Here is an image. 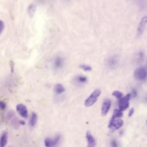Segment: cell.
<instances>
[{"label":"cell","mask_w":147,"mask_h":147,"mask_svg":"<svg viewBox=\"0 0 147 147\" xmlns=\"http://www.w3.org/2000/svg\"><path fill=\"white\" fill-rule=\"evenodd\" d=\"M101 94L100 90L97 89H95L92 93L90 95V96L85 100V105L87 107H89L92 106L97 101Z\"/></svg>","instance_id":"obj_1"},{"label":"cell","mask_w":147,"mask_h":147,"mask_svg":"<svg viewBox=\"0 0 147 147\" xmlns=\"http://www.w3.org/2000/svg\"><path fill=\"white\" fill-rule=\"evenodd\" d=\"M131 94H128L124 97H122L119 102V109L121 111H125L129 105V100L131 98Z\"/></svg>","instance_id":"obj_2"},{"label":"cell","mask_w":147,"mask_h":147,"mask_svg":"<svg viewBox=\"0 0 147 147\" xmlns=\"http://www.w3.org/2000/svg\"><path fill=\"white\" fill-rule=\"evenodd\" d=\"M147 70L145 67H140L137 68L134 72V77L139 80H143L146 78Z\"/></svg>","instance_id":"obj_3"},{"label":"cell","mask_w":147,"mask_h":147,"mask_svg":"<svg viewBox=\"0 0 147 147\" xmlns=\"http://www.w3.org/2000/svg\"><path fill=\"white\" fill-rule=\"evenodd\" d=\"M64 65V60L60 56H56L53 61V69L55 71H59Z\"/></svg>","instance_id":"obj_4"},{"label":"cell","mask_w":147,"mask_h":147,"mask_svg":"<svg viewBox=\"0 0 147 147\" xmlns=\"http://www.w3.org/2000/svg\"><path fill=\"white\" fill-rule=\"evenodd\" d=\"M124 122L121 119H116L111 120L109 128L112 131H116L123 127Z\"/></svg>","instance_id":"obj_5"},{"label":"cell","mask_w":147,"mask_h":147,"mask_svg":"<svg viewBox=\"0 0 147 147\" xmlns=\"http://www.w3.org/2000/svg\"><path fill=\"white\" fill-rule=\"evenodd\" d=\"M60 136L57 135L53 139L50 138H46L44 142L45 146L46 147H55L59 143L60 140Z\"/></svg>","instance_id":"obj_6"},{"label":"cell","mask_w":147,"mask_h":147,"mask_svg":"<svg viewBox=\"0 0 147 147\" xmlns=\"http://www.w3.org/2000/svg\"><path fill=\"white\" fill-rule=\"evenodd\" d=\"M111 106V101L109 99H105L102 104L101 115L105 116L108 114Z\"/></svg>","instance_id":"obj_7"},{"label":"cell","mask_w":147,"mask_h":147,"mask_svg":"<svg viewBox=\"0 0 147 147\" xmlns=\"http://www.w3.org/2000/svg\"><path fill=\"white\" fill-rule=\"evenodd\" d=\"M16 110L17 112L19 113V115L24 118H26L28 116V112L27 108L25 105L22 104H18L16 107Z\"/></svg>","instance_id":"obj_8"},{"label":"cell","mask_w":147,"mask_h":147,"mask_svg":"<svg viewBox=\"0 0 147 147\" xmlns=\"http://www.w3.org/2000/svg\"><path fill=\"white\" fill-rule=\"evenodd\" d=\"M147 23V16L144 17L140 21L138 27V33L139 35H141L144 31L145 27Z\"/></svg>","instance_id":"obj_9"},{"label":"cell","mask_w":147,"mask_h":147,"mask_svg":"<svg viewBox=\"0 0 147 147\" xmlns=\"http://www.w3.org/2000/svg\"><path fill=\"white\" fill-rule=\"evenodd\" d=\"M74 84L80 85L86 83L88 81V78L83 75H78L74 78Z\"/></svg>","instance_id":"obj_10"},{"label":"cell","mask_w":147,"mask_h":147,"mask_svg":"<svg viewBox=\"0 0 147 147\" xmlns=\"http://www.w3.org/2000/svg\"><path fill=\"white\" fill-rule=\"evenodd\" d=\"M86 138L87 142L88 143V145L87 147H95L96 142L94 137L90 134V132H88L86 134Z\"/></svg>","instance_id":"obj_11"},{"label":"cell","mask_w":147,"mask_h":147,"mask_svg":"<svg viewBox=\"0 0 147 147\" xmlns=\"http://www.w3.org/2000/svg\"><path fill=\"white\" fill-rule=\"evenodd\" d=\"M55 92L57 94H60L65 91L64 86L61 84H57L55 85L54 88Z\"/></svg>","instance_id":"obj_12"},{"label":"cell","mask_w":147,"mask_h":147,"mask_svg":"<svg viewBox=\"0 0 147 147\" xmlns=\"http://www.w3.org/2000/svg\"><path fill=\"white\" fill-rule=\"evenodd\" d=\"M8 135L7 132H4L1 138V147H5L7 143Z\"/></svg>","instance_id":"obj_13"},{"label":"cell","mask_w":147,"mask_h":147,"mask_svg":"<svg viewBox=\"0 0 147 147\" xmlns=\"http://www.w3.org/2000/svg\"><path fill=\"white\" fill-rule=\"evenodd\" d=\"M37 115L35 112H33L31 115V117L30 119V125L32 127H34L37 121Z\"/></svg>","instance_id":"obj_14"},{"label":"cell","mask_w":147,"mask_h":147,"mask_svg":"<svg viewBox=\"0 0 147 147\" xmlns=\"http://www.w3.org/2000/svg\"><path fill=\"white\" fill-rule=\"evenodd\" d=\"M123 113L122 111H121L120 109H115L113 114V116L111 119V120L118 119L119 117H121L123 116Z\"/></svg>","instance_id":"obj_15"},{"label":"cell","mask_w":147,"mask_h":147,"mask_svg":"<svg viewBox=\"0 0 147 147\" xmlns=\"http://www.w3.org/2000/svg\"><path fill=\"white\" fill-rule=\"evenodd\" d=\"M35 11H36L35 5L33 4H30L28 8V12L29 16L30 17H33Z\"/></svg>","instance_id":"obj_16"},{"label":"cell","mask_w":147,"mask_h":147,"mask_svg":"<svg viewBox=\"0 0 147 147\" xmlns=\"http://www.w3.org/2000/svg\"><path fill=\"white\" fill-rule=\"evenodd\" d=\"M117 64V60L114 57H110L108 60V65L111 68L115 67Z\"/></svg>","instance_id":"obj_17"},{"label":"cell","mask_w":147,"mask_h":147,"mask_svg":"<svg viewBox=\"0 0 147 147\" xmlns=\"http://www.w3.org/2000/svg\"><path fill=\"white\" fill-rule=\"evenodd\" d=\"M80 68L85 72H90L92 70V68L89 65L85 64H81L80 65Z\"/></svg>","instance_id":"obj_18"},{"label":"cell","mask_w":147,"mask_h":147,"mask_svg":"<svg viewBox=\"0 0 147 147\" xmlns=\"http://www.w3.org/2000/svg\"><path fill=\"white\" fill-rule=\"evenodd\" d=\"M112 95L118 99H121L123 97V93L119 90H115L112 93Z\"/></svg>","instance_id":"obj_19"},{"label":"cell","mask_w":147,"mask_h":147,"mask_svg":"<svg viewBox=\"0 0 147 147\" xmlns=\"http://www.w3.org/2000/svg\"><path fill=\"white\" fill-rule=\"evenodd\" d=\"M5 28V23L2 20H0V33H1Z\"/></svg>","instance_id":"obj_20"},{"label":"cell","mask_w":147,"mask_h":147,"mask_svg":"<svg viewBox=\"0 0 147 147\" xmlns=\"http://www.w3.org/2000/svg\"><path fill=\"white\" fill-rule=\"evenodd\" d=\"M111 147H118L117 143L115 140H113L111 141Z\"/></svg>","instance_id":"obj_21"},{"label":"cell","mask_w":147,"mask_h":147,"mask_svg":"<svg viewBox=\"0 0 147 147\" xmlns=\"http://www.w3.org/2000/svg\"><path fill=\"white\" fill-rule=\"evenodd\" d=\"M0 105H1V109L2 110H4L6 108V104L3 101H1Z\"/></svg>","instance_id":"obj_22"},{"label":"cell","mask_w":147,"mask_h":147,"mask_svg":"<svg viewBox=\"0 0 147 147\" xmlns=\"http://www.w3.org/2000/svg\"><path fill=\"white\" fill-rule=\"evenodd\" d=\"M13 115H14L13 112V111H10V112H8V113H7V117H8L9 119H11V118L13 116Z\"/></svg>","instance_id":"obj_23"},{"label":"cell","mask_w":147,"mask_h":147,"mask_svg":"<svg viewBox=\"0 0 147 147\" xmlns=\"http://www.w3.org/2000/svg\"><path fill=\"white\" fill-rule=\"evenodd\" d=\"M134 108H132L130 109V110H129V111L128 116H129V117L132 116V115L134 114Z\"/></svg>","instance_id":"obj_24"},{"label":"cell","mask_w":147,"mask_h":147,"mask_svg":"<svg viewBox=\"0 0 147 147\" xmlns=\"http://www.w3.org/2000/svg\"><path fill=\"white\" fill-rule=\"evenodd\" d=\"M143 59V54L142 53H140L139 55H138V59L140 60V61H142Z\"/></svg>","instance_id":"obj_25"},{"label":"cell","mask_w":147,"mask_h":147,"mask_svg":"<svg viewBox=\"0 0 147 147\" xmlns=\"http://www.w3.org/2000/svg\"><path fill=\"white\" fill-rule=\"evenodd\" d=\"M136 95H137V93H136V92L135 90H134L132 91V93L131 94V97H136Z\"/></svg>","instance_id":"obj_26"},{"label":"cell","mask_w":147,"mask_h":147,"mask_svg":"<svg viewBox=\"0 0 147 147\" xmlns=\"http://www.w3.org/2000/svg\"><path fill=\"white\" fill-rule=\"evenodd\" d=\"M20 124L21 125H25V124H26V123H25V121H24V120H20Z\"/></svg>","instance_id":"obj_27"},{"label":"cell","mask_w":147,"mask_h":147,"mask_svg":"<svg viewBox=\"0 0 147 147\" xmlns=\"http://www.w3.org/2000/svg\"></svg>","instance_id":"obj_28"},{"label":"cell","mask_w":147,"mask_h":147,"mask_svg":"<svg viewBox=\"0 0 147 147\" xmlns=\"http://www.w3.org/2000/svg\"></svg>","instance_id":"obj_29"}]
</instances>
